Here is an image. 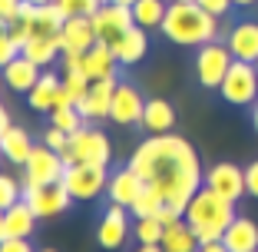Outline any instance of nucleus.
Wrapping results in <instances>:
<instances>
[{
	"label": "nucleus",
	"instance_id": "1",
	"mask_svg": "<svg viewBox=\"0 0 258 252\" xmlns=\"http://www.w3.org/2000/svg\"><path fill=\"white\" fill-rule=\"evenodd\" d=\"M129 166L143 176V183L162 196V203L182 209L189 199L205 186V173L199 153L189 139L175 136V133H159V136H146L133 149Z\"/></svg>",
	"mask_w": 258,
	"mask_h": 252
},
{
	"label": "nucleus",
	"instance_id": "2",
	"mask_svg": "<svg viewBox=\"0 0 258 252\" xmlns=\"http://www.w3.org/2000/svg\"><path fill=\"white\" fill-rule=\"evenodd\" d=\"M159 33L175 46H202L219 37V17H212L199 4H175V0H169V10H166V20H162Z\"/></svg>",
	"mask_w": 258,
	"mask_h": 252
},
{
	"label": "nucleus",
	"instance_id": "3",
	"mask_svg": "<svg viewBox=\"0 0 258 252\" xmlns=\"http://www.w3.org/2000/svg\"><path fill=\"white\" fill-rule=\"evenodd\" d=\"M235 216H238L235 213V203L225 199V196H219V192L209 189V186H202V189L189 199V206H185V222L196 229L199 242L222 239Z\"/></svg>",
	"mask_w": 258,
	"mask_h": 252
},
{
	"label": "nucleus",
	"instance_id": "4",
	"mask_svg": "<svg viewBox=\"0 0 258 252\" xmlns=\"http://www.w3.org/2000/svg\"><path fill=\"white\" fill-rule=\"evenodd\" d=\"M113 146H109L106 133L93 130V126H80L76 133H70V149L63 153L67 166L73 163H93V166H109Z\"/></svg>",
	"mask_w": 258,
	"mask_h": 252
},
{
	"label": "nucleus",
	"instance_id": "5",
	"mask_svg": "<svg viewBox=\"0 0 258 252\" xmlns=\"http://www.w3.org/2000/svg\"><path fill=\"white\" fill-rule=\"evenodd\" d=\"M109 183V169L106 166H93V163H73L63 173V186L70 189L73 203H93L106 192Z\"/></svg>",
	"mask_w": 258,
	"mask_h": 252
},
{
	"label": "nucleus",
	"instance_id": "6",
	"mask_svg": "<svg viewBox=\"0 0 258 252\" xmlns=\"http://www.w3.org/2000/svg\"><path fill=\"white\" fill-rule=\"evenodd\" d=\"M23 186H46V183H60L67 173V160L56 149H50L46 143H33L30 156L23 163Z\"/></svg>",
	"mask_w": 258,
	"mask_h": 252
},
{
	"label": "nucleus",
	"instance_id": "7",
	"mask_svg": "<svg viewBox=\"0 0 258 252\" xmlns=\"http://www.w3.org/2000/svg\"><path fill=\"white\" fill-rule=\"evenodd\" d=\"M232 63H235V57H232L228 43H219V40L202 43L199 54H196V80H199V86H205V90H219Z\"/></svg>",
	"mask_w": 258,
	"mask_h": 252
},
{
	"label": "nucleus",
	"instance_id": "8",
	"mask_svg": "<svg viewBox=\"0 0 258 252\" xmlns=\"http://www.w3.org/2000/svg\"><path fill=\"white\" fill-rule=\"evenodd\" d=\"M219 93H222L225 103H232V107H251V103L258 99V70H255V63L235 60L232 67H228Z\"/></svg>",
	"mask_w": 258,
	"mask_h": 252
},
{
	"label": "nucleus",
	"instance_id": "9",
	"mask_svg": "<svg viewBox=\"0 0 258 252\" xmlns=\"http://www.w3.org/2000/svg\"><path fill=\"white\" fill-rule=\"evenodd\" d=\"M90 20H93V30H96V40L99 43H109V46H116L133 27H136L133 7H119V4H109V0L90 17Z\"/></svg>",
	"mask_w": 258,
	"mask_h": 252
},
{
	"label": "nucleus",
	"instance_id": "10",
	"mask_svg": "<svg viewBox=\"0 0 258 252\" xmlns=\"http://www.w3.org/2000/svg\"><path fill=\"white\" fill-rule=\"evenodd\" d=\"M23 199L30 203V209L40 219H56L73 206V196L63 186V179L60 183H46V186H23Z\"/></svg>",
	"mask_w": 258,
	"mask_h": 252
},
{
	"label": "nucleus",
	"instance_id": "11",
	"mask_svg": "<svg viewBox=\"0 0 258 252\" xmlns=\"http://www.w3.org/2000/svg\"><path fill=\"white\" fill-rule=\"evenodd\" d=\"M129 232H133L129 209L109 203L106 213L99 216V222H96V242H99V249H106V252L122 249V245H126V239H129Z\"/></svg>",
	"mask_w": 258,
	"mask_h": 252
},
{
	"label": "nucleus",
	"instance_id": "12",
	"mask_svg": "<svg viewBox=\"0 0 258 252\" xmlns=\"http://www.w3.org/2000/svg\"><path fill=\"white\" fill-rule=\"evenodd\" d=\"M119 86L116 77H106V80H93L86 96L76 103L80 113L86 116V123H99V120H109V107H113V93Z\"/></svg>",
	"mask_w": 258,
	"mask_h": 252
},
{
	"label": "nucleus",
	"instance_id": "13",
	"mask_svg": "<svg viewBox=\"0 0 258 252\" xmlns=\"http://www.w3.org/2000/svg\"><path fill=\"white\" fill-rule=\"evenodd\" d=\"M143 110H146V96L136 90L133 83H119L113 93V107H109V120L119 126H136L143 123Z\"/></svg>",
	"mask_w": 258,
	"mask_h": 252
},
{
	"label": "nucleus",
	"instance_id": "14",
	"mask_svg": "<svg viewBox=\"0 0 258 252\" xmlns=\"http://www.w3.org/2000/svg\"><path fill=\"white\" fill-rule=\"evenodd\" d=\"M205 186L209 189H215L219 196L232 199V203H238V199L245 196V169H238L235 163H215L209 173H205Z\"/></svg>",
	"mask_w": 258,
	"mask_h": 252
},
{
	"label": "nucleus",
	"instance_id": "15",
	"mask_svg": "<svg viewBox=\"0 0 258 252\" xmlns=\"http://www.w3.org/2000/svg\"><path fill=\"white\" fill-rule=\"evenodd\" d=\"M143 176L136 173V169L129 166H122V169H116V173H109V183H106V196H109V203H116V206H133L136 203V196L143 192Z\"/></svg>",
	"mask_w": 258,
	"mask_h": 252
},
{
	"label": "nucleus",
	"instance_id": "16",
	"mask_svg": "<svg viewBox=\"0 0 258 252\" xmlns=\"http://www.w3.org/2000/svg\"><path fill=\"white\" fill-rule=\"evenodd\" d=\"M60 43L63 54H80L83 57L93 43H96V30H93L90 17H67L60 27Z\"/></svg>",
	"mask_w": 258,
	"mask_h": 252
},
{
	"label": "nucleus",
	"instance_id": "17",
	"mask_svg": "<svg viewBox=\"0 0 258 252\" xmlns=\"http://www.w3.org/2000/svg\"><path fill=\"white\" fill-rule=\"evenodd\" d=\"M228 50L235 60H245V63H258V23L255 20H242L235 23L225 37Z\"/></svg>",
	"mask_w": 258,
	"mask_h": 252
},
{
	"label": "nucleus",
	"instance_id": "18",
	"mask_svg": "<svg viewBox=\"0 0 258 252\" xmlns=\"http://www.w3.org/2000/svg\"><path fill=\"white\" fill-rule=\"evenodd\" d=\"M37 219L40 216L30 209V203L20 199L10 209H4V236L0 239H30L33 229H37Z\"/></svg>",
	"mask_w": 258,
	"mask_h": 252
},
{
	"label": "nucleus",
	"instance_id": "19",
	"mask_svg": "<svg viewBox=\"0 0 258 252\" xmlns=\"http://www.w3.org/2000/svg\"><path fill=\"white\" fill-rule=\"evenodd\" d=\"M149 136H159V133H172L175 130V107L162 96H152L146 99V110H143V123H139Z\"/></svg>",
	"mask_w": 258,
	"mask_h": 252
},
{
	"label": "nucleus",
	"instance_id": "20",
	"mask_svg": "<svg viewBox=\"0 0 258 252\" xmlns=\"http://www.w3.org/2000/svg\"><path fill=\"white\" fill-rule=\"evenodd\" d=\"M116 67H119V60H116L113 46L109 43H93L90 50L83 54V73L90 80H106V77H116Z\"/></svg>",
	"mask_w": 258,
	"mask_h": 252
},
{
	"label": "nucleus",
	"instance_id": "21",
	"mask_svg": "<svg viewBox=\"0 0 258 252\" xmlns=\"http://www.w3.org/2000/svg\"><path fill=\"white\" fill-rule=\"evenodd\" d=\"M113 54H116V60H119V67H136V63H143L146 54H149V33H146V27L136 23V27L113 46Z\"/></svg>",
	"mask_w": 258,
	"mask_h": 252
},
{
	"label": "nucleus",
	"instance_id": "22",
	"mask_svg": "<svg viewBox=\"0 0 258 252\" xmlns=\"http://www.w3.org/2000/svg\"><path fill=\"white\" fill-rule=\"evenodd\" d=\"M222 242L228 245V252H255L258 249V222L248 216H235L232 226L225 229Z\"/></svg>",
	"mask_w": 258,
	"mask_h": 252
},
{
	"label": "nucleus",
	"instance_id": "23",
	"mask_svg": "<svg viewBox=\"0 0 258 252\" xmlns=\"http://www.w3.org/2000/svg\"><path fill=\"white\" fill-rule=\"evenodd\" d=\"M40 73H43V70L20 54L17 60H10L7 67H4V83H7V90H14V93H30L33 83L40 80Z\"/></svg>",
	"mask_w": 258,
	"mask_h": 252
},
{
	"label": "nucleus",
	"instance_id": "24",
	"mask_svg": "<svg viewBox=\"0 0 258 252\" xmlns=\"http://www.w3.org/2000/svg\"><path fill=\"white\" fill-rule=\"evenodd\" d=\"M30 149H33V139H30V133L23 130V126H14V123H10L7 130L0 133V156H4L7 163L23 166L27 156H30Z\"/></svg>",
	"mask_w": 258,
	"mask_h": 252
},
{
	"label": "nucleus",
	"instance_id": "25",
	"mask_svg": "<svg viewBox=\"0 0 258 252\" xmlns=\"http://www.w3.org/2000/svg\"><path fill=\"white\" fill-rule=\"evenodd\" d=\"M60 86H63V77H56V73L43 70L40 80L33 83V90L27 93V103H30L33 113H50V110L56 107V93H60Z\"/></svg>",
	"mask_w": 258,
	"mask_h": 252
},
{
	"label": "nucleus",
	"instance_id": "26",
	"mask_svg": "<svg viewBox=\"0 0 258 252\" xmlns=\"http://www.w3.org/2000/svg\"><path fill=\"white\" fill-rule=\"evenodd\" d=\"M159 245H162V252H199V236L182 216V219H175L166 226Z\"/></svg>",
	"mask_w": 258,
	"mask_h": 252
},
{
	"label": "nucleus",
	"instance_id": "27",
	"mask_svg": "<svg viewBox=\"0 0 258 252\" xmlns=\"http://www.w3.org/2000/svg\"><path fill=\"white\" fill-rule=\"evenodd\" d=\"M60 54H63L60 37H30L27 43H23V57H27V60H33L40 70L53 67Z\"/></svg>",
	"mask_w": 258,
	"mask_h": 252
},
{
	"label": "nucleus",
	"instance_id": "28",
	"mask_svg": "<svg viewBox=\"0 0 258 252\" xmlns=\"http://www.w3.org/2000/svg\"><path fill=\"white\" fill-rule=\"evenodd\" d=\"M166 10H169L166 0H136L133 4V20L146 30H159L162 20H166Z\"/></svg>",
	"mask_w": 258,
	"mask_h": 252
},
{
	"label": "nucleus",
	"instance_id": "29",
	"mask_svg": "<svg viewBox=\"0 0 258 252\" xmlns=\"http://www.w3.org/2000/svg\"><path fill=\"white\" fill-rule=\"evenodd\" d=\"M50 126H56V130H63V133H76L80 126H86V116L80 113V107H56V110H50Z\"/></svg>",
	"mask_w": 258,
	"mask_h": 252
},
{
	"label": "nucleus",
	"instance_id": "30",
	"mask_svg": "<svg viewBox=\"0 0 258 252\" xmlns=\"http://www.w3.org/2000/svg\"><path fill=\"white\" fill-rule=\"evenodd\" d=\"M136 242L139 245H159L162 242V232H166V226H162L159 216H139L136 219Z\"/></svg>",
	"mask_w": 258,
	"mask_h": 252
},
{
	"label": "nucleus",
	"instance_id": "31",
	"mask_svg": "<svg viewBox=\"0 0 258 252\" xmlns=\"http://www.w3.org/2000/svg\"><path fill=\"white\" fill-rule=\"evenodd\" d=\"M159 209H162V196H159L156 189H152V186H143V192H139L136 203L129 206V213H133V216L139 219V216H156Z\"/></svg>",
	"mask_w": 258,
	"mask_h": 252
},
{
	"label": "nucleus",
	"instance_id": "32",
	"mask_svg": "<svg viewBox=\"0 0 258 252\" xmlns=\"http://www.w3.org/2000/svg\"><path fill=\"white\" fill-rule=\"evenodd\" d=\"M103 4H106V0H60L56 7H60L67 17H93Z\"/></svg>",
	"mask_w": 258,
	"mask_h": 252
},
{
	"label": "nucleus",
	"instance_id": "33",
	"mask_svg": "<svg viewBox=\"0 0 258 252\" xmlns=\"http://www.w3.org/2000/svg\"><path fill=\"white\" fill-rule=\"evenodd\" d=\"M20 199H23V183H17L14 176L0 173V209H10Z\"/></svg>",
	"mask_w": 258,
	"mask_h": 252
},
{
	"label": "nucleus",
	"instance_id": "34",
	"mask_svg": "<svg viewBox=\"0 0 258 252\" xmlns=\"http://www.w3.org/2000/svg\"><path fill=\"white\" fill-rule=\"evenodd\" d=\"M90 83H93V80L86 77L83 70H63V86H67V90L73 93V99H76V103H80V99L86 96Z\"/></svg>",
	"mask_w": 258,
	"mask_h": 252
},
{
	"label": "nucleus",
	"instance_id": "35",
	"mask_svg": "<svg viewBox=\"0 0 258 252\" xmlns=\"http://www.w3.org/2000/svg\"><path fill=\"white\" fill-rule=\"evenodd\" d=\"M20 54H23V46L17 43V40L10 37L7 30H4V33H0V70L7 67L10 60H17V57H20Z\"/></svg>",
	"mask_w": 258,
	"mask_h": 252
},
{
	"label": "nucleus",
	"instance_id": "36",
	"mask_svg": "<svg viewBox=\"0 0 258 252\" xmlns=\"http://www.w3.org/2000/svg\"><path fill=\"white\" fill-rule=\"evenodd\" d=\"M43 143L50 146V149H56V153H67L70 149V133H63V130H56V126H50V130L43 133Z\"/></svg>",
	"mask_w": 258,
	"mask_h": 252
},
{
	"label": "nucleus",
	"instance_id": "37",
	"mask_svg": "<svg viewBox=\"0 0 258 252\" xmlns=\"http://www.w3.org/2000/svg\"><path fill=\"white\" fill-rule=\"evenodd\" d=\"M20 4L23 0H0V20L7 23V27L20 20Z\"/></svg>",
	"mask_w": 258,
	"mask_h": 252
},
{
	"label": "nucleus",
	"instance_id": "38",
	"mask_svg": "<svg viewBox=\"0 0 258 252\" xmlns=\"http://www.w3.org/2000/svg\"><path fill=\"white\" fill-rule=\"evenodd\" d=\"M199 7H205L212 17H225L228 10L235 7V0H199Z\"/></svg>",
	"mask_w": 258,
	"mask_h": 252
},
{
	"label": "nucleus",
	"instance_id": "39",
	"mask_svg": "<svg viewBox=\"0 0 258 252\" xmlns=\"http://www.w3.org/2000/svg\"><path fill=\"white\" fill-rule=\"evenodd\" d=\"M245 189H248L251 199H258V160H251L245 166Z\"/></svg>",
	"mask_w": 258,
	"mask_h": 252
},
{
	"label": "nucleus",
	"instance_id": "40",
	"mask_svg": "<svg viewBox=\"0 0 258 252\" xmlns=\"http://www.w3.org/2000/svg\"><path fill=\"white\" fill-rule=\"evenodd\" d=\"M0 252H37L30 239H0Z\"/></svg>",
	"mask_w": 258,
	"mask_h": 252
},
{
	"label": "nucleus",
	"instance_id": "41",
	"mask_svg": "<svg viewBox=\"0 0 258 252\" xmlns=\"http://www.w3.org/2000/svg\"><path fill=\"white\" fill-rule=\"evenodd\" d=\"M199 252H228V245L222 239H212V242H199Z\"/></svg>",
	"mask_w": 258,
	"mask_h": 252
},
{
	"label": "nucleus",
	"instance_id": "42",
	"mask_svg": "<svg viewBox=\"0 0 258 252\" xmlns=\"http://www.w3.org/2000/svg\"><path fill=\"white\" fill-rule=\"evenodd\" d=\"M7 126H10V110L4 107V103H0V133L7 130Z\"/></svg>",
	"mask_w": 258,
	"mask_h": 252
},
{
	"label": "nucleus",
	"instance_id": "43",
	"mask_svg": "<svg viewBox=\"0 0 258 252\" xmlns=\"http://www.w3.org/2000/svg\"><path fill=\"white\" fill-rule=\"evenodd\" d=\"M251 126H255V133H258V99L251 103Z\"/></svg>",
	"mask_w": 258,
	"mask_h": 252
},
{
	"label": "nucleus",
	"instance_id": "44",
	"mask_svg": "<svg viewBox=\"0 0 258 252\" xmlns=\"http://www.w3.org/2000/svg\"><path fill=\"white\" fill-rule=\"evenodd\" d=\"M136 252H162V245H139Z\"/></svg>",
	"mask_w": 258,
	"mask_h": 252
},
{
	"label": "nucleus",
	"instance_id": "45",
	"mask_svg": "<svg viewBox=\"0 0 258 252\" xmlns=\"http://www.w3.org/2000/svg\"><path fill=\"white\" fill-rule=\"evenodd\" d=\"M258 0H235V7H255Z\"/></svg>",
	"mask_w": 258,
	"mask_h": 252
},
{
	"label": "nucleus",
	"instance_id": "46",
	"mask_svg": "<svg viewBox=\"0 0 258 252\" xmlns=\"http://www.w3.org/2000/svg\"><path fill=\"white\" fill-rule=\"evenodd\" d=\"M109 4H119V7H133L136 0H109Z\"/></svg>",
	"mask_w": 258,
	"mask_h": 252
},
{
	"label": "nucleus",
	"instance_id": "47",
	"mask_svg": "<svg viewBox=\"0 0 258 252\" xmlns=\"http://www.w3.org/2000/svg\"><path fill=\"white\" fill-rule=\"evenodd\" d=\"M0 236H4V209H0Z\"/></svg>",
	"mask_w": 258,
	"mask_h": 252
},
{
	"label": "nucleus",
	"instance_id": "48",
	"mask_svg": "<svg viewBox=\"0 0 258 252\" xmlns=\"http://www.w3.org/2000/svg\"><path fill=\"white\" fill-rule=\"evenodd\" d=\"M33 4H60V0H33Z\"/></svg>",
	"mask_w": 258,
	"mask_h": 252
},
{
	"label": "nucleus",
	"instance_id": "49",
	"mask_svg": "<svg viewBox=\"0 0 258 252\" xmlns=\"http://www.w3.org/2000/svg\"><path fill=\"white\" fill-rule=\"evenodd\" d=\"M175 4H199V0H175Z\"/></svg>",
	"mask_w": 258,
	"mask_h": 252
},
{
	"label": "nucleus",
	"instance_id": "50",
	"mask_svg": "<svg viewBox=\"0 0 258 252\" xmlns=\"http://www.w3.org/2000/svg\"><path fill=\"white\" fill-rule=\"evenodd\" d=\"M4 30H7V23H4V20H0V33H4Z\"/></svg>",
	"mask_w": 258,
	"mask_h": 252
},
{
	"label": "nucleus",
	"instance_id": "51",
	"mask_svg": "<svg viewBox=\"0 0 258 252\" xmlns=\"http://www.w3.org/2000/svg\"><path fill=\"white\" fill-rule=\"evenodd\" d=\"M37 252H56V249H37Z\"/></svg>",
	"mask_w": 258,
	"mask_h": 252
},
{
	"label": "nucleus",
	"instance_id": "52",
	"mask_svg": "<svg viewBox=\"0 0 258 252\" xmlns=\"http://www.w3.org/2000/svg\"><path fill=\"white\" fill-rule=\"evenodd\" d=\"M0 86H4V73H0Z\"/></svg>",
	"mask_w": 258,
	"mask_h": 252
},
{
	"label": "nucleus",
	"instance_id": "53",
	"mask_svg": "<svg viewBox=\"0 0 258 252\" xmlns=\"http://www.w3.org/2000/svg\"><path fill=\"white\" fill-rule=\"evenodd\" d=\"M255 70H258V63H255Z\"/></svg>",
	"mask_w": 258,
	"mask_h": 252
},
{
	"label": "nucleus",
	"instance_id": "54",
	"mask_svg": "<svg viewBox=\"0 0 258 252\" xmlns=\"http://www.w3.org/2000/svg\"><path fill=\"white\" fill-rule=\"evenodd\" d=\"M255 252H258V249H255Z\"/></svg>",
	"mask_w": 258,
	"mask_h": 252
}]
</instances>
